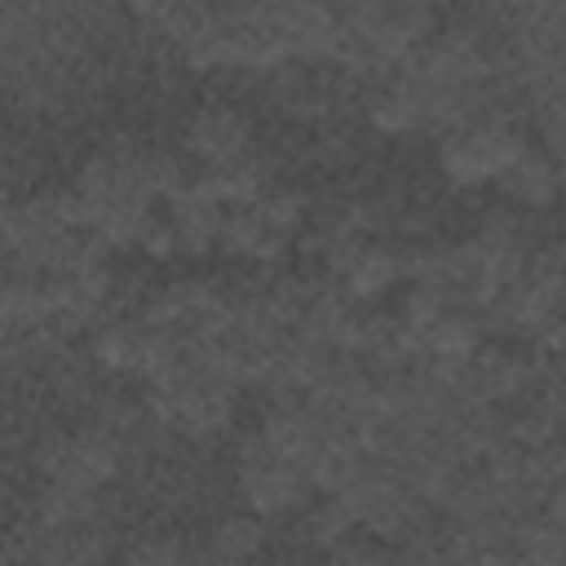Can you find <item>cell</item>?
Masks as SVG:
<instances>
[{"label":"cell","instance_id":"1","mask_svg":"<svg viewBox=\"0 0 566 566\" xmlns=\"http://www.w3.org/2000/svg\"><path fill=\"white\" fill-rule=\"evenodd\" d=\"M504 164H509V142L495 137V133H478V137H469V142L451 155V168L464 172L469 181H473V177H491V172L504 168Z\"/></svg>","mask_w":566,"mask_h":566},{"label":"cell","instance_id":"2","mask_svg":"<svg viewBox=\"0 0 566 566\" xmlns=\"http://www.w3.org/2000/svg\"><path fill=\"white\" fill-rule=\"evenodd\" d=\"M239 119H230V115H208L199 128H195V146L203 150V155H230L239 142H243V133H230L226 137V128H234Z\"/></svg>","mask_w":566,"mask_h":566}]
</instances>
